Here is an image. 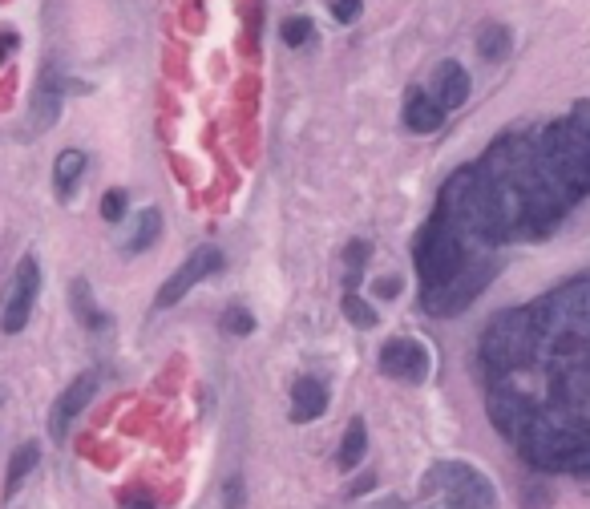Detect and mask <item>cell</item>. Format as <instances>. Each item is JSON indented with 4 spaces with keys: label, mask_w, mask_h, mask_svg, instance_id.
I'll list each match as a JSON object with an SVG mask.
<instances>
[{
    "label": "cell",
    "mask_w": 590,
    "mask_h": 509,
    "mask_svg": "<svg viewBox=\"0 0 590 509\" xmlns=\"http://www.w3.org/2000/svg\"><path fill=\"white\" fill-rule=\"evenodd\" d=\"M534 166L562 211L590 194V101L574 106L534 138Z\"/></svg>",
    "instance_id": "cell-1"
},
{
    "label": "cell",
    "mask_w": 590,
    "mask_h": 509,
    "mask_svg": "<svg viewBox=\"0 0 590 509\" xmlns=\"http://www.w3.org/2000/svg\"><path fill=\"white\" fill-rule=\"evenodd\" d=\"M481 251L469 247V239L457 231V223L445 215V211H433V219L425 223V231L417 235V271H421V283L425 291L429 287H441L449 283L469 259H477ZM489 255V251H485Z\"/></svg>",
    "instance_id": "cell-2"
},
{
    "label": "cell",
    "mask_w": 590,
    "mask_h": 509,
    "mask_svg": "<svg viewBox=\"0 0 590 509\" xmlns=\"http://www.w3.org/2000/svg\"><path fill=\"white\" fill-rule=\"evenodd\" d=\"M421 489L441 497L449 509H498V493L489 485V477H481L465 461H437L425 473Z\"/></svg>",
    "instance_id": "cell-3"
},
{
    "label": "cell",
    "mask_w": 590,
    "mask_h": 509,
    "mask_svg": "<svg viewBox=\"0 0 590 509\" xmlns=\"http://www.w3.org/2000/svg\"><path fill=\"white\" fill-rule=\"evenodd\" d=\"M498 275V259H489V255H477V259H469L449 283H441V287H429V291H421V308L429 312V316H457V312H465L469 303L485 291V283Z\"/></svg>",
    "instance_id": "cell-4"
},
{
    "label": "cell",
    "mask_w": 590,
    "mask_h": 509,
    "mask_svg": "<svg viewBox=\"0 0 590 509\" xmlns=\"http://www.w3.org/2000/svg\"><path fill=\"white\" fill-rule=\"evenodd\" d=\"M37 291H41V267H37V255H25L17 275H13V287L5 295V308H0V328L9 336L25 332L29 316H33V303H37Z\"/></svg>",
    "instance_id": "cell-5"
},
{
    "label": "cell",
    "mask_w": 590,
    "mask_h": 509,
    "mask_svg": "<svg viewBox=\"0 0 590 509\" xmlns=\"http://www.w3.org/2000/svg\"><path fill=\"white\" fill-rule=\"evenodd\" d=\"M215 271H223V251L219 247H203V251H194V255H186V263L158 287V295H154V308H174V303L194 287V283H203V279H211Z\"/></svg>",
    "instance_id": "cell-6"
},
{
    "label": "cell",
    "mask_w": 590,
    "mask_h": 509,
    "mask_svg": "<svg viewBox=\"0 0 590 509\" xmlns=\"http://www.w3.org/2000/svg\"><path fill=\"white\" fill-rule=\"evenodd\" d=\"M97 384H102V372L89 368V372H81V376H77V380H73V384L57 396L53 413H49V433H53V441H65V437H69V425L81 417V409L93 400Z\"/></svg>",
    "instance_id": "cell-7"
},
{
    "label": "cell",
    "mask_w": 590,
    "mask_h": 509,
    "mask_svg": "<svg viewBox=\"0 0 590 509\" xmlns=\"http://www.w3.org/2000/svg\"><path fill=\"white\" fill-rule=\"evenodd\" d=\"M380 372L392 380H409L421 384L429 376V348L417 340H388L380 348Z\"/></svg>",
    "instance_id": "cell-8"
},
{
    "label": "cell",
    "mask_w": 590,
    "mask_h": 509,
    "mask_svg": "<svg viewBox=\"0 0 590 509\" xmlns=\"http://www.w3.org/2000/svg\"><path fill=\"white\" fill-rule=\"evenodd\" d=\"M65 93H69V81L61 77V69H53V65H49V69L41 73V81H37L33 106H29V130H33V134H45V130L57 122Z\"/></svg>",
    "instance_id": "cell-9"
},
{
    "label": "cell",
    "mask_w": 590,
    "mask_h": 509,
    "mask_svg": "<svg viewBox=\"0 0 590 509\" xmlns=\"http://www.w3.org/2000/svg\"><path fill=\"white\" fill-rule=\"evenodd\" d=\"M328 409V388L316 376H300L291 384V421L295 425H308Z\"/></svg>",
    "instance_id": "cell-10"
},
{
    "label": "cell",
    "mask_w": 590,
    "mask_h": 509,
    "mask_svg": "<svg viewBox=\"0 0 590 509\" xmlns=\"http://www.w3.org/2000/svg\"><path fill=\"white\" fill-rule=\"evenodd\" d=\"M405 126L417 134H437L445 126V110L437 106V97L425 89H409L405 97Z\"/></svg>",
    "instance_id": "cell-11"
},
{
    "label": "cell",
    "mask_w": 590,
    "mask_h": 509,
    "mask_svg": "<svg viewBox=\"0 0 590 509\" xmlns=\"http://www.w3.org/2000/svg\"><path fill=\"white\" fill-rule=\"evenodd\" d=\"M429 93L437 97L441 110H457V106H465V97H469V73H465L457 61H445V65L437 69Z\"/></svg>",
    "instance_id": "cell-12"
},
{
    "label": "cell",
    "mask_w": 590,
    "mask_h": 509,
    "mask_svg": "<svg viewBox=\"0 0 590 509\" xmlns=\"http://www.w3.org/2000/svg\"><path fill=\"white\" fill-rule=\"evenodd\" d=\"M550 303H554V308H558L566 320L590 328V275H586V279H574V283H566V287H558V291H550Z\"/></svg>",
    "instance_id": "cell-13"
},
{
    "label": "cell",
    "mask_w": 590,
    "mask_h": 509,
    "mask_svg": "<svg viewBox=\"0 0 590 509\" xmlns=\"http://www.w3.org/2000/svg\"><path fill=\"white\" fill-rule=\"evenodd\" d=\"M69 308H73V320H77L81 328H89V332H106V328H110V316L93 303V291H89L85 279H73V283H69Z\"/></svg>",
    "instance_id": "cell-14"
},
{
    "label": "cell",
    "mask_w": 590,
    "mask_h": 509,
    "mask_svg": "<svg viewBox=\"0 0 590 509\" xmlns=\"http://www.w3.org/2000/svg\"><path fill=\"white\" fill-rule=\"evenodd\" d=\"M158 235H162V215H158L154 207H146V211L134 219V235L126 239V251H130V255H142V251H150V247L158 243Z\"/></svg>",
    "instance_id": "cell-15"
},
{
    "label": "cell",
    "mask_w": 590,
    "mask_h": 509,
    "mask_svg": "<svg viewBox=\"0 0 590 509\" xmlns=\"http://www.w3.org/2000/svg\"><path fill=\"white\" fill-rule=\"evenodd\" d=\"M510 49H514V37H510V29H506V25H485V29H481V37H477V53H481L489 65L506 61V57H510Z\"/></svg>",
    "instance_id": "cell-16"
},
{
    "label": "cell",
    "mask_w": 590,
    "mask_h": 509,
    "mask_svg": "<svg viewBox=\"0 0 590 509\" xmlns=\"http://www.w3.org/2000/svg\"><path fill=\"white\" fill-rule=\"evenodd\" d=\"M364 449H368V429H364V421H360V417H352V425L344 429V441H340L336 465H340V469H356V465H360V457H364Z\"/></svg>",
    "instance_id": "cell-17"
},
{
    "label": "cell",
    "mask_w": 590,
    "mask_h": 509,
    "mask_svg": "<svg viewBox=\"0 0 590 509\" xmlns=\"http://www.w3.org/2000/svg\"><path fill=\"white\" fill-rule=\"evenodd\" d=\"M37 461H41V449H37L33 441H25V445L13 453V461H9V477H5V501H9V497L21 489V481L37 469Z\"/></svg>",
    "instance_id": "cell-18"
},
{
    "label": "cell",
    "mask_w": 590,
    "mask_h": 509,
    "mask_svg": "<svg viewBox=\"0 0 590 509\" xmlns=\"http://www.w3.org/2000/svg\"><path fill=\"white\" fill-rule=\"evenodd\" d=\"M81 170H85V154H81V150H65V154L57 158V166H53V186H57L61 198H69V190L77 186Z\"/></svg>",
    "instance_id": "cell-19"
},
{
    "label": "cell",
    "mask_w": 590,
    "mask_h": 509,
    "mask_svg": "<svg viewBox=\"0 0 590 509\" xmlns=\"http://www.w3.org/2000/svg\"><path fill=\"white\" fill-rule=\"evenodd\" d=\"M368 255H372V243H368V239H352V243H348V251H344V287H348V291H356Z\"/></svg>",
    "instance_id": "cell-20"
},
{
    "label": "cell",
    "mask_w": 590,
    "mask_h": 509,
    "mask_svg": "<svg viewBox=\"0 0 590 509\" xmlns=\"http://www.w3.org/2000/svg\"><path fill=\"white\" fill-rule=\"evenodd\" d=\"M344 316H348V324H356V328H376V312H372V303H364L356 291H348L344 295Z\"/></svg>",
    "instance_id": "cell-21"
},
{
    "label": "cell",
    "mask_w": 590,
    "mask_h": 509,
    "mask_svg": "<svg viewBox=\"0 0 590 509\" xmlns=\"http://www.w3.org/2000/svg\"><path fill=\"white\" fill-rule=\"evenodd\" d=\"M279 37H283V45L300 49V45L312 41V21H308V17H287V21L279 25Z\"/></svg>",
    "instance_id": "cell-22"
},
{
    "label": "cell",
    "mask_w": 590,
    "mask_h": 509,
    "mask_svg": "<svg viewBox=\"0 0 590 509\" xmlns=\"http://www.w3.org/2000/svg\"><path fill=\"white\" fill-rule=\"evenodd\" d=\"M223 332H231V336H251V332H255V316H251L247 308H227V312H223Z\"/></svg>",
    "instance_id": "cell-23"
},
{
    "label": "cell",
    "mask_w": 590,
    "mask_h": 509,
    "mask_svg": "<svg viewBox=\"0 0 590 509\" xmlns=\"http://www.w3.org/2000/svg\"><path fill=\"white\" fill-rule=\"evenodd\" d=\"M126 202H130L126 190H110V194L102 198V219H106V223H122V219H126Z\"/></svg>",
    "instance_id": "cell-24"
},
{
    "label": "cell",
    "mask_w": 590,
    "mask_h": 509,
    "mask_svg": "<svg viewBox=\"0 0 590 509\" xmlns=\"http://www.w3.org/2000/svg\"><path fill=\"white\" fill-rule=\"evenodd\" d=\"M223 505H227V509H247V489H243V477H239V473L227 477V485H223Z\"/></svg>",
    "instance_id": "cell-25"
},
{
    "label": "cell",
    "mask_w": 590,
    "mask_h": 509,
    "mask_svg": "<svg viewBox=\"0 0 590 509\" xmlns=\"http://www.w3.org/2000/svg\"><path fill=\"white\" fill-rule=\"evenodd\" d=\"M122 509H154V493H146V489H126L122 493Z\"/></svg>",
    "instance_id": "cell-26"
},
{
    "label": "cell",
    "mask_w": 590,
    "mask_h": 509,
    "mask_svg": "<svg viewBox=\"0 0 590 509\" xmlns=\"http://www.w3.org/2000/svg\"><path fill=\"white\" fill-rule=\"evenodd\" d=\"M332 17H336L340 25H352V21L360 17V0H332Z\"/></svg>",
    "instance_id": "cell-27"
},
{
    "label": "cell",
    "mask_w": 590,
    "mask_h": 509,
    "mask_svg": "<svg viewBox=\"0 0 590 509\" xmlns=\"http://www.w3.org/2000/svg\"><path fill=\"white\" fill-rule=\"evenodd\" d=\"M376 295H380V299H397V295H401V279H397V275L376 279Z\"/></svg>",
    "instance_id": "cell-28"
},
{
    "label": "cell",
    "mask_w": 590,
    "mask_h": 509,
    "mask_svg": "<svg viewBox=\"0 0 590 509\" xmlns=\"http://www.w3.org/2000/svg\"><path fill=\"white\" fill-rule=\"evenodd\" d=\"M13 49H17V33L13 29H0V61H5Z\"/></svg>",
    "instance_id": "cell-29"
},
{
    "label": "cell",
    "mask_w": 590,
    "mask_h": 509,
    "mask_svg": "<svg viewBox=\"0 0 590 509\" xmlns=\"http://www.w3.org/2000/svg\"><path fill=\"white\" fill-rule=\"evenodd\" d=\"M372 509H405V501H397V497H384V501H376Z\"/></svg>",
    "instance_id": "cell-30"
}]
</instances>
